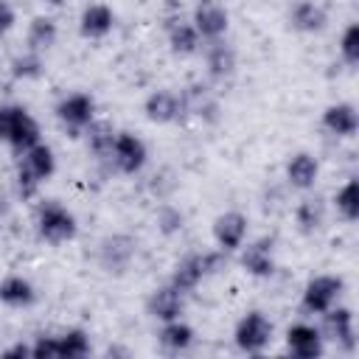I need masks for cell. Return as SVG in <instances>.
<instances>
[{"mask_svg":"<svg viewBox=\"0 0 359 359\" xmlns=\"http://www.w3.org/2000/svg\"><path fill=\"white\" fill-rule=\"evenodd\" d=\"M53 174H56V154H53V149L45 140H39L31 149L20 151V160H17V188H20L22 199H31L39 191V185H45Z\"/></svg>","mask_w":359,"mask_h":359,"instance_id":"obj_1","label":"cell"},{"mask_svg":"<svg viewBox=\"0 0 359 359\" xmlns=\"http://www.w3.org/2000/svg\"><path fill=\"white\" fill-rule=\"evenodd\" d=\"M34 227H36L39 241H45L50 247L67 244V241H73L79 236V219H76V213L67 205H62L59 199L39 202L36 216H34Z\"/></svg>","mask_w":359,"mask_h":359,"instance_id":"obj_2","label":"cell"},{"mask_svg":"<svg viewBox=\"0 0 359 359\" xmlns=\"http://www.w3.org/2000/svg\"><path fill=\"white\" fill-rule=\"evenodd\" d=\"M224 255L222 250H205V252H188L182 255L177 264H174V272H171V286H177L182 294L199 289L202 280H208L210 275H216L224 264Z\"/></svg>","mask_w":359,"mask_h":359,"instance_id":"obj_3","label":"cell"},{"mask_svg":"<svg viewBox=\"0 0 359 359\" xmlns=\"http://www.w3.org/2000/svg\"><path fill=\"white\" fill-rule=\"evenodd\" d=\"M0 140L17 154L42 140L36 118L22 104H0Z\"/></svg>","mask_w":359,"mask_h":359,"instance_id":"obj_4","label":"cell"},{"mask_svg":"<svg viewBox=\"0 0 359 359\" xmlns=\"http://www.w3.org/2000/svg\"><path fill=\"white\" fill-rule=\"evenodd\" d=\"M272 337H275V325L261 309H252V311L241 314L236 328H233V342L247 356L264 353L272 345Z\"/></svg>","mask_w":359,"mask_h":359,"instance_id":"obj_5","label":"cell"},{"mask_svg":"<svg viewBox=\"0 0 359 359\" xmlns=\"http://www.w3.org/2000/svg\"><path fill=\"white\" fill-rule=\"evenodd\" d=\"M135 255H137V238L135 236H129V233H109V236H104L98 241L95 261H98V269H104L112 278H121V275H126L132 269Z\"/></svg>","mask_w":359,"mask_h":359,"instance_id":"obj_6","label":"cell"},{"mask_svg":"<svg viewBox=\"0 0 359 359\" xmlns=\"http://www.w3.org/2000/svg\"><path fill=\"white\" fill-rule=\"evenodd\" d=\"M342 292H345V280L339 275H328V272L314 275V278H309V283L300 292V311L306 317L323 314L339 303Z\"/></svg>","mask_w":359,"mask_h":359,"instance_id":"obj_7","label":"cell"},{"mask_svg":"<svg viewBox=\"0 0 359 359\" xmlns=\"http://www.w3.org/2000/svg\"><path fill=\"white\" fill-rule=\"evenodd\" d=\"M118 174L123 177H135L143 171V165L149 163V146L143 143V137H137L135 132H115V143H112V151H109V160H107Z\"/></svg>","mask_w":359,"mask_h":359,"instance_id":"obj_8","label":"cell"},{"mask_svg":"<svg viewBox=\"0 0 359 359\" xmlns=\"http://www.w3.org/2000/svg\"><path fill=\"white\" fill-rule=\"evenodd\" d=\"M320 317H323V323L317 328H320L323 339L325 342H334L337 348H342V351L351 353L356 348V320H353V311L348 306H339L337 303L328 311H323Z\"/></svg>","mask_w":359,"mask_h":359,"instance_id":"obj_9","label":"cell"},{"mask_svg":"<svg viewBox=\"0 0 359 359\" xmlns=\"http://www.w3.org/2000/svg\"><path fill=\"white\" fill-rule=\"evenodd\" d=\"M56 118L65 129L70 132H84L93 121H95V98L84 90H76V93H67L59 104H56Z\"/></svg>","mask_w":359,"mask_h":359,"instance_id":"obj_10","label":"cell"},{"mask_svg":"<svg viewBox=\"0 0 359 359\" xmlns=\"http://www.w3.org/2000/svg\"><path fill=\"white\" fill-rule=\"evenodd\" d=\"M191 22L199 31L202 42L222 39L227 34V28H230V11H227V6L222 0H196Z\"/></svg>","mask_w":359,"mask_h":359,"instance_id":"obj_11","label":"cell"},{"mask_svg":"<svg viewBox=\"0 0 359 359\" xmlns=\"http://www.w3.org/2000/svg\"><path fill=\"white\" fill-rule=\"evenodd\" d=\"M210 233H213L216 250H222V252H238V247L247 241L250 219L241 210H224V213H219L213 219Z\"/></svg>","mask_w":359,"mask_h":359,"instance_id":"obj_12","label":"cell"},{"mask_svg":"<svg viewBox=\"0 0 359 359\" xmlns=\"http://www.w3.org/2000/svg\"><path fill=\"white\" fill-rule=\"evenodd\" d=\"M185 112V104H182V93L171 90V87H160V90H151L143 101V115L149 123H157V126H165V123H174L180 121Z\"/></svg>","mask_w":359,"mask_h":359,"instance_id":"obj_13","label":"cell"},{"mask_svg":"<svg viewBox=\"0 0 359 359\" xmlns=\"http://www.w3.org/2000/svg\"><path fill=\"white\" fill-rule=\"evenodd\" d=\"M241 269L252 278H269L275 272V238L258 236L252 241H244L241 247Z\"/></svg>","mask_w":359,"mask_h":359,"instance_id":"obj_14","label":"cell"},{"mask_svg":"<svg viewBox=\"0 0 359 359\" xmlns=\"http://www.w3.org/2000/svg\"><path fill=\"white\" fill-rule=\"evenodd\" d=\"M286 348L297 359H317L325 351V339H323V334H320L317 325L300 320V323H294V325L286 328Z\"/></svg>","mask_w":359,"mask_h":359,"instance_id":"obj_15","label":"cell"},{"mask_svg":"<svg viewBox=\"0 0 359 359\" xmlns=\"http://www.w3.org/2000/svg\"><path fill=\"white\" fill-rule=\"evenodd\" d=\"M182 311H185V294H182L177 286H171V283L157 286V289L146 297V314H149L151 320H157V323L177 320V317H182Z\"/></svg>","mask_w":359,"mask_h":359,"instance_id":"obj_16","label":"cell"},{"mask_svg":"<svg viewBox=\"0 0 359 359\" xmlns=\"http://www.w3.org/2000/svg\"><path fill=\"white\" fill-rule=\"evenodd\" d=\"M320 123L323 129L331 135V137H353L359 132V112L353 104L348 101H337V104H328L320 115Z\"/></svg>","mask_w":359,"mask_h":359,"instance_id":"obj_17","label":"cell"},{"mask_svg":"<svg viewBox=\"0 0 359 359\" xmlns=\"http://www.w3.org/2000/svg\"><path fill=\"white\" fill-rule=\"evenodd\" d=\"M115 28V11L107 3H87L79 17V34L84 39H104Z\"/></svg>","mask_w":359,"mask_h":359,"instance_id":"obj_18","label":"cell"},{"mask_svg":"<svg viewBox=\"0 0 359 359\" xmlns=\"http://www.w3.org/2000/svg\"><path fill=\"white\" fill-rule=\"evenodd\" d=\"M165 42H168V50L174 56H194L199 48H202V36L199 31L194 28L191 20L185 17H171L165 22Z\"/></svg>","mask_w":359,"mask_h":359,"instance_id":"obj_19","label":"cell"},{"mask_svg":"<svg viewBox=\"0 0 359 359\" xmlns=\"http://www.w3.org/2000/svg\"><path fill=\"white\" fill-rule=\"evenodd\" d=\"M289 25L300 34H320L328 25V11L317 0H297L289 8Z\"/></svg>","mask_w":359,"mask_h":359,"instance_id":"obj_20","label":"cell"},{"mask_svg":"<svg viewBox=\"0 0 359 359\" xmlns=\"http://www.w3.org/2000/svg\"><path fill=\"white\" fill-rule=\"evenodd\" d=\"M36 297V286L20 272H11L0 280V303L8 309H31Z\"/></svg>","mask_w":359,"mask_h":359,"instance_id":"obj_21","label":"cell"},{"mask_svg":"<svg viewBox=\"0 0 359 359\" xmlns=\"http://www.w3.org/2000/svg\"><path fill=\"white\" fill-rule=\"evenodd\" d=\"M205 67H208V76L213 81H224V79L233 76V70H236V50H233V45L224 42V36L205 42Z\"/></svg>","mask_w":359,"mask_h":359,"instance_id":"obj_22","label":"cell"},{"mask_svg":"<svg viewBox=\"0 0 359 359\" xmlns=\"http://www.w3.org/2000/svg\"><path fill=\"white\" fill-rule=\"evenodd\" d=\"M286 182L297 191H311L317 185V177H320V163L314 154L309 151H297L286 160Z\"/></svg>","mask_w":359,"mask_h":359,"instance_id":"obj_23","label":"cell"},{"mask_svg":"<svg viewBox=\"0 0 359 359\" xmlns=\"http://www.w3.org/2000/svg\"><path fill=\"white\" fill-rule=\"evenodd\" d=\"M194 339H196V331H194L182 317L168 320V323H160L157 342H160L163 351H168V353H182V351H188V348L194 345Z\"/></svg>","mask_w":359,"mask_h":359,"instance_id":"obj_24","label":"cell"},{"mask_svg":"<svg viewBox=\"0 0 359 359\" xmlns=\"http://www.w3.org/2000/svg\"><path fill=\"white\" fill-rule=\"evenodd\" d=\"M59 39V25L53 17H45V14H36L31 22H28V31H25V45L28 50L34 53H48Z\"/></svg>","mask_w":359,"mask_h":359,"instance_id":"obj_25","label":"cell"},{"mask_svg":"<svg viewBox=\"0 0 359 359\" xmlns=\"http://www.w3.org/2000/svg\"><path fill=\"white\" fill-rule=\"evenodd\" d=\"M294 224L300 233L311 236L325 224V202L320 196H306L294 208Z\"/></svg>","mask_w":359,"mask_h":359,"instance_id":"obj_26","label":"cell"},{"mask_svg":"<svg viewBox=\"0 0 359 359\" xmlns=\"http://www.w3.org/2000/svg\"><path fill=\"white\" fill-rule=\"evenodd\" d=\"M81 135L87 137L90 154H93L95 160H104V163H107V160H109V151H112V143H115V129H112V123L95 118Z\"/></svg>","mask_w":359,"mask_h":359,"instance_id":"obj_27","label":"cell"},{"mask_svg":"<svg viewBox=\"0 0 359 359\" xmlns=\"http://www.w3.org/2000/svg\"><path fill=\"white\" fill-rule=\"evenodd\" d=\"M56 342H59V359H84L93 351L90 334L79 325L65 328L62 334H56Z\"/></svg>","mask_w":359,"mask_h":359,"instance_id":"obj_28","label":"cell"},{"mask_svg":"<svg viewBox=\"0 0 359 359\" xmlns=\"http://www.w3.org/2000/svg\"><path fill=\"white\" fill-rule=\"evenodd\" d=\"M45 73V56L42 53H34V50H22L20 56L11 59V76L17 81H34Z\"/></svg>","mask_w":359,"mask_h":359,"instance_id":"obj_29","label":"cell"},{"mask_svg":"<svg viewBox=\"0 0 359 359\" xmlns=\"http://www.w3.org/2000/svg\"><path fill=\"white\" fill-rule=\"evenodd\" d=\"M334 208H337V213H339L348 224H353V222L359 219V182H356V180H348L342 188H337V194H334Z\"/></svg>","mask_w":359,"mask_h":359,"instance_id":"obj_30","label":"cell"},{"mask_svg":"<svg viewBox=\"0 0 359 359\" xmlns=\"http://www.w3.org/2000/svg\"><path fill=\"white\" fill-rule=\"evenodd\" d=\"M339 59L348 67L359 65V22H351L339 36Z\"/></svg>","mask_w":359,"mask_h":359,"instance_id":"obj_31","label":"cell"},{"mask_svg":"<svg viewBox=\"0 0 359 359\" xmlns=\"http://www.w3.org/2000/svg\"><path fill=\"white\" fill-rule=\"evenodd\" d=\"M154 222H157V230L163 236H174V233H180L185 227V213L180 208H174V205H160Z\"/></svg>","mask_w":359,"mask_h":359,"instance_id":"obj_32","label":"cell"},{"mask_svg":"<svg viewBox=\"0 0 359 359\" xmlns=\"http://www.w3.org/2000/svg\"><path fill=\"white\" fill-rule=\"evenodd\" d=\"M31 359H59L56 334H39V337L31 342Z\"/></svg>","mask_w":359,"mask_h":359,"instance_id":"obj_33","label":"cell"},{"mask_svg":"<svg viewBox=\"0 0 359 359\" xmlns=\"http://www.w3.org/2000/svg\"><path fill=\"white\" fill-rule=\"evenodd\" d=\"M14 25H17V11H14V6H11L8 0H0V39L8 36V34L14 31Z\"/></svg>","mask_w":359,"mask_h":359,"instance_id":"obj_34","label":"cell"},{"mask_svg":"<svg viewBox=\"0 0 359 359\" xmlns=\"http://www.w3.org/2000/svg\"><path fill=\"white\" fill-rule=\"evenodd\" d=\"M3 356H31V345H11V348H6L3 351Z\"/></svg>","mask_w":359,"mask_h":359,"instance_id":"obj_35","label":"cell"},{"mask_svg":"<svg viewBox=\"0 0 359 359\" xmlns=\"http://www.w3.org/2000/svg\"><path fill=\"white\" fill-rule=\"evenodd\" d=\"M8 210H11V199H8V191L0 185V219L8 216Z\"/></svg>","mask_w":359,"mask_h":359,"instance_id":"obj_36","label":"cell"}]
</instances>
